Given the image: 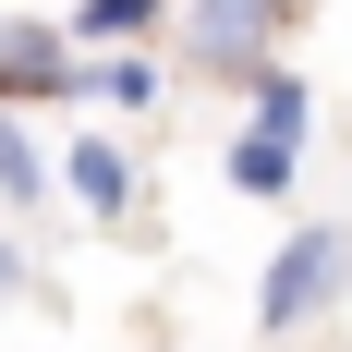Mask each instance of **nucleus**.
<instances>
[{
  "label": "nucleus",
  "instance_id": "1",
  "mask_svg": "<svg viewBox=\"0 0 352 352\" xmlns=\"http://www.w3.org/2000/svg\"><path fill=\"white\" fill-rule=\"evenodd\" d=\"M304 25V0H170V49L182 73H207V85H255V73L280 61V36Z\"/></svg>",
  "mask_w": 352,
  "mask_h": 352
},
{
  "label": "nucleus",
  "instance_id": "2",
  "mask_svg": "<svg viewBox=\"0 0 352 352\" xmlns=\"http://www.w3.org/2000/svg\"><path fill=\"white\" fill-rule=\"evenodd\" d=\"M304 122H316V85H304L292 61H267V73H255L243 134L219 146V182H231V195H255V207H280L292 170H304Z\"/></svg>",
  "mask_w": 352,
  "mask_h": 352
},
{
  "label": "nucleus",
  "instance_id": "3",
  "mask_svg": "<svg viewBox=\"0 0 352 352\" xmlns=\"http://www.w3.org/2000/svg\"><path fill=\"white\" fill-rule=\"evenodd\" d=\"M340 292H352V231L340 219H304V231L255 267V340H304Z\"/></svg>",
  "mask_w": 352,
  "mask_h": 352
},
{
  "label": "nucleus",
  "instance_id": "4",
  "mask_svg": "<svg viewBox=\"0 0 352 352\" xmlns=\"http://www.w3.org/2000/svg\"><path fill=\"white\" fill-rule=\"evenodd\" d=\"M85 98V49H73L49 12H0V109H49Z\"/></svg>",
  "mask_w": 352,
  "mask_h": 352
},
{
  "label": "nucleus",
  "instance_id": "5",
  "mask_svg": "<svg viewBox=\"0 0 352 352\" xmlns=\"http://www.w3.org/2000/svg\"><path fill=\"white\" fill-rule=\"evenodd\" d=\"M85 219H134V146L122 134H61V170H49Z\"/></svg>",
  "mask_w": 352,
  "mask_h": 352
},
{
  "label": "nucleus",
  "instance_id": "6",
  "mask_svg": "<svg viewBox=\"0 0 352 352\" xmlns=\"http://www.w3.org/2000/svg\"><path fill=\"white\" fill-rule=\"evenodd\" d=\"M158 25H170V0H73L61 12L73 49H158Z\"/></svg>",
  "mask_w": 352,
  "mask_h": 352
},
{
  "label": "nucleus",
  "instance_id": "7",
  "mask_svg": "<svg viewBox=\"0 0 352 352\" xmlns=\"http://www.w3.org/2000/svg\"><path fill=\"white\" fill-rule=\"evenodd\" d=\"M85 98H98V109H122V122H158V109H170L158 49H109V61H85Z\"/></svg>",
  "mask_w": 352,
  "mask_h": 352
},
{
  "label": "nucleus",
  "instance_id": "8",
  "mask_svg": "<svg viewBox=\"0 0 352 352\" xmlns=\"http://www.w3.org/2000/svg\"><path fill=\"white\" fill-rule=\"evenodd\" d=\"M61 182H49V146L25 134V109H0V207H49Z\"/></svg>",
  "mask_w": 352,
  "mask_h": 352
},
{
  "label": "nucleus",
  "instance_id": "9",
  "mask_svg": "<svg viewBox=\"0 0 352 352\" xmlns=\"http://www.w3.org/2000/svg\"><path fill=\"white\" fill-rule=\"evenodd\" d=\"M0 292H25V243H0Z\"/></svg>",
  "mask_w": 352,
  "mask_h": 352
}]
</instances>
